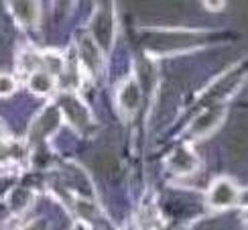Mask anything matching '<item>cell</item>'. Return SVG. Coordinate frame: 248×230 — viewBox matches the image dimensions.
Masks as SVG:
<instances>
[{"label": "cell", "mask_w": 248, "mask_h": 230, "mask_svg": "<svg viewBox=\"0 0 248 230\" xmlns=\"http://www.w3.org/2000/svg\"><path fill=\"white\" fill-rule=\"evenodd\" d=\"M71 230H90V228H88L86 224H76V226L71 228Z\"/></svg>", "instance_id": "cell-19"}, {"label": "cell", "mask_w": 248, "mask_h": 230, "mask_svg": "<svg viewBox=\"0 0 248 230\" xmlns=\"http://www.w3.org/2000/svg\"><path fill=\"white\" fill-rule=\"evenodd\" d=\"M137 76H139V88H142V92L151 94L155 80H157V67L149 59H140L137 64Z\"/></svg>", "instance_id": "cell-12"}, {"label": "cell", "mask_w": 248, "mask_h": 230, "mask_svg": "<svg viewBox=\"0 0 248 230\" xmlns=\"http://www.w3.org/2000/svg\"><path fill=\"white\" fill-rule=\"evenodd\" d=\"M94 165H96V171L100 175H104L106 180H118L120 177V161L114 153H108V151L98 153Z\"/></svg>", "instance_id": "cell-8"}, {"label": "cell", "mask_w": 248, "mask_h": 230, "mask_svg": "<svg viewBox=\"0 0 248 230\" xmlns=\"http://www.w3.org/2000/svg\"><path fill=\"white\" fill-rule=\"evenodd\" d=\"M10 153H13V151H10L8 145H2V143H0V161H6L8 157H10Z\"/></svg>", "instance_id": "cell-18"}, {"label": "cell", "mask_w": 248, "mask_h": 230, "mask_svg": "<svg viewBox=\"0 0 248 230\" xmlns=\"http://www.w3.org/2000/svg\"><path fill=\"white\" fill-rule=\"evenodd\" d=\"M15 88H16V83H15L13 78L6 76V74H0V96L2 98L10 96V94L15 92Z\"/></svg>", "instance_id": "cell-16"}, {"label": "cell", "mask_w": 248, "mask_h": 230, "mask_svg": "<svg viewBox=\"0 0 248 230\" xmlns=\"http://www.w3.org/2000/svg\"><path fill=\"white\" fill-rule=\"evenodd\" d=\"M92 35L104 51H108L114 43V10L110 4H102L96 10L94 20H92Z\"/></svg>", "instance_id": "cell-2"}, {"label": "cell", "mask_w": 248, "mask_h": 230, "mask_svg": "<svg viewBox=\"0 0 248 230\" xmlns=\"http://www.w3.org/2000/svg\"><path fill=\"white\" fill-rule=\"evenodd\" d=\"M59 112H63V116H67L71 127H76L78 131H86L90 124V110L86 108V104L81 102L74 94H61L59 98Z\"/></svg>", "instance_id": "cell-3"}, {"label": "cell", "mask_w": 248, "mask_h": 230, "mask_svg": "<svg viewBox=\"0 0 248 230\" xmlns=\"http://www.w3.org/2000/svg\"><path fill=\"white\" fill-rule=\"evenodd\" d=\"M118 104L124 112H134L140 104V88L137 82H124L118 90Z\"/></svg>", "instance_id": "cell-10"}, {"label": "cell", "mask_w": 248, "mask_h": 230, "mask_svg": "<svg viewBox=\"0 0 248 230\" xmlns=\"http://www.w3.org/2000/svg\"><path fill=\"white\" fill-rule=\"evenodd\" d=\"M31 202H33V194L25 190V187H16V190H13V194L8 196V208L13 212H23Z\"/></svg>", "instance_id": "cell-14"}, {"label": "cell", "mask_w": 248, "mask_h": 230, "mask_svg": "<svg viewBox=\"0 0 248 230\" xmlns=\"http://www.w3.org/2000/svg\"><path fill=\"white\" fill-rule=\"evenodd\" d=\"M0 139H2V124H0Z\"/></svg>", "instance_id": "cell-20"}, {"label": "cell", "mask_w": 248, "mask_h": 230, "mask_svg": "<svg viewBox=\"0 0 248 230\" xmlns=\"http://www.w3.org/2000/svg\"><path fill=\"white\" fill-rule=\"evenodd\" d=\"M61 122V112L57 106H47L39 116L33 120L31 124V131H29V139L33 143H41L45 141L51 132H53Z\"/></svg>", "instance_id": "cell-4"}, {"label": "cell", "mask_w": 248, "mask_h": 230, "mask_svg": "<svg viewBox=\"0 0 248 230\" xmlns=\"http://www.w3.org/2000/svg\"><path fill=\"white\" fill-rule=\"evenodd\" d=\"M224 106H212L208 110H203L200 116H195V120L191 122V127H189V132L195 134V137H200V134H208L212 132L218 124L222 122L224 118Z\"/></svg>", "instance_id": "cell-7"}, {"label": "cell", "mask_w": 248, "mask_h": 230, "mask_svg": "<svg viewBox=\"0 0 248 230\" xmlns=\"http://www.w3.org/2000/svg\"><path fill=\"white\" fill-rule=\"evenodd\" d=\"M198 163H200L198 155H195L189 147H177L167 159L169 169L177 175H185V173L195 171L198 169Z\"/></svg>", "instance_id": "cell-6"}, {"label": "cell", "mask_w": 248, "mask_h": 230, "mask_svg": "<svg viewBox=\"0 0 248 230\" xmlns=\"http://www.w3.org/2000/svg\"><path fill=\"white\" fill-rule=\"evenodd\" d=\"M23 230H47V222L45 220H35V222H31L27 228Z\"/></svg>", "instance_id": "cell-17"}, {"label": "cell", "mask_w": 248, "mask_h": 230, "mask_svg": "<svg viewBox=\"0 0 248 230\" xmlns=\"http://www.w3.org/2000/svg\"><path fill=\"white\" fill-rule=\"evenodd\" d=\"M29 88L35 94H49L53 90V78H51L47 71H35V74L29 78Z\"/></svg>", "instance_id": "cell-15"}, {"label": "cell", "mask_w": 248, "mask_h": 230, "mask_svg": "<svg viewBox=\"0 0 248 230\" xmlns=\"http://www.w3.org/2000/svg\"><path fill=\"white\" fill-rule=\"evenodd\" d=\"M228 155L236 163L244 161V157H246V131L244 129H238L232 132L230 143H228Z\"/></svg>", "instance_id": "cell-13"}, {"label": "cell", "mask_w": 248, "mask_h": 230, "mask_svg": "<svg viewBox=\"0 0 248 230\" xmlns=\"http://www.w3.org/2000/svg\"><path fill=\"white\" fill-rule=\"evenodd\" d=\"M208 202L214 208H230L238 202V187H236L230 180H218L212 185Z\"/></svg>", "instance_id": "cell-5"}, {"label": "cell", "mask_w": 248, "mask_h": 230, "mask_svg": "<svg viewBox=\"0 0 248 230\" xmlns=\"http://www.w3.org/2000/svg\"><path fill=\"white\" fill-rule=\"evenodd\" d=\"M79 55L84 66L92 71V74H98L100 67H102V53L98 51V47L94 45V41L90 37H81L79 41Z\"/></svg>", "instance_id": "cell-9"}, {"label": "cell", "mask_w": 248, "mask_h": 230, "mask_svg": "<svg viewBox=\"0 0 248 230\" xmlns=\"http://www.w3.org/2000/svg\"><path fill=\"white\" fill-rule=\"evenodd\" d=\"M203 39L202 33H187V31H163V33H153L142 39L144 47H149L157 53H167V51L187 49L198 45Z\"/></svg>", "instance_id": "cell-1"}, {"label": "cell", "mask_w": 248, "mask_h": 230, "mask_svg": "<svg viewBox=\"0 0 248 230\" xmlns=\"http://www.w3.org/2000/svg\"><path fill=\"white\" fill-rule=\"evenodd\" d=\"M10 13L16 16V20L25 27H33L39 18V6L35 2H10Z\"/></svg>", "instance_id": "cell-11"}]
</instances>
